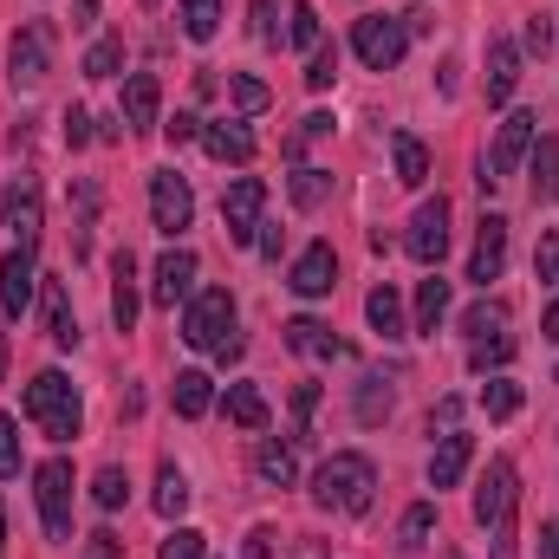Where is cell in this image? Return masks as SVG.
<instances>
[{
    "label": "cell",
    "instance_id": "1f68e13d",
    "mask_svg": "<svg viewBox=\"0 0 559 559\" xmlns=\"http://www.w3.org/2000/svg\"><path fill=\"white\" fill-rule=\"evenodd\" d=\"M156 514H163V521H182V514H189V475H182L176 462L156 468Z\"/></svg>",
    "mask_w": 559,
    "mask_h": 559
},
{
    "label": "cell",
    "instance_id": "be15d7a7",
    "mask_svg": "<svg viewBox=\"0 0 559 559\" xmlns=\"http://www.w3.org/2000/svg\"><path fill=\"white\" fill-rule=\"evenodd\" d=\"M143 7H163V0H143Z\"/></svg>",
    "mask_w": 559,
    "mask_h": 559
},
{
    "label": "cell",
    "instance_id": "603a6c76",
    "mask_svg": "<svg viewBox=\"0 0 559 559\" xmlns=\"http://www.w3.org/2000/svg\"><path fill=\"white\" fill-rule=\"evenodd\" d=\"M254 475H261L267 488H293V481H299V455H293V442L261 436V442H254Z\"/></svg>",
    "mask_w": 559,
    "mask_h": 559
},
{
    "label": "cell",
    "instance_id": "74e56055",
    "mask_svg": "<svg viewBox=\"0 0 559 559\" xmlns=\"http://www.w3.org/2000/svg\"><path fill=\"white\" fill-rule=\"evenodd\" d=\"M176 20H182V33L202 46V39H215V26H222V0H182Z\"/></svg>",
    "mask_w": 559,
    "mask_h": 559
},
{
    "label": "cell",
    "instance_id": "f5cc1de1",
    "mask_svg": "<svg viewBox=\"0 0 559 559\" xmlns=\"http://www.w3.org/2000/svg\"><path fill=\"white\" fill-rule=\"evenodd\" d=\"M274 527H254V534H248V540H241V559H274Z\"/></svg>",
    "mask_w": 559,
    "mask_h": 559
},
{
    "label": "cell",
    "instance_id": "6da1fadb",
    "mask_svg": "<svg viewBox=\"0 0 559 559\" xmlns=\"http://www.w3.org/2000/svg\"><path fill=\"white\" fill-rule=\"evenodd\" d=\"M371 495H378V462H371L365 449H338V455H325L319 475H312V501H319L325 514H365Z\"/></svg>",
    "mask_w": 559,
    "mask_h": 559
},
{
    "label": "cell",
    "instance_id": "7dc6e473",
    "mask_svg": "<svg viewBox=\"0 0 559 559\" xmlns=\"http://www.w3.org/2000/svg\"><path fill=\"white\" fill-rule=\"evenodd\" d=\"M534 274L559 280V228H547V235H540V248H534Z\"/></svg>",
    "mask_w": 559,
    "mask_h": 559
},
{
    "label": "cell",
    "instance_id": "6125c7cd",
    "mask_svg": "<svg viewBox=\"0 0 559 559\" xmlns=\"http://www.w3.org/2000/svg\"><path fill=\"white\" fill-rule=\"evenodd\" d=\"M0 547H7V508H0Z\"/></svg>",
    "mask_w": 559,
    "mask_h": 559
},
{
    "label": "cell",
    "instance_id": "cb8c5ba5",
    "mask_svg": "<svg viewBox=\"0 0 559 559\" xmlns=\"http://www.w3.org/2000/svg\"><path fill=\"white\" fill-rule=\"evenodd\" d=\"M46 338L59 345V352H72L85 332H79V312H72V299H66V280H46Z\"/></svg>",
    "mask_w": 559,
    "mask_h": 559
},
{
    "label": "cell",
    "instance_id": "e0dca14e",
    "mask_svg": "<svg viewBox=\"0 0 559 559\" xmlns=\"http://www.w3.org/2000/svg\"><path fill=\"white\" fill-rule=\"evenodd\" d=\"M468 462H475V436H462V429L436 436V449H429V488H436V495L455 488V481L468 475Z\"/></svg>",
    "mask_w": 559,
    "mask_h": 559
},
{
    "label": "cell",
    "instance_id": "91938a15",
    "mask_svg": "<svg viewBox=\"0 0 559 559\" xmlns=\"http://www.w3.org/2000/svg\"><path fill=\"white\" fill-rule=\"evenodd\" d=\"M293 559H332V547H325V540H299V547H293Z\"/></svg>",
    "mask_w": 559,
    "mask_h": 559
},
{
    "label": "cell",
    "instance_id": "d590c367",
    "mask_svg": "<svg viewBox=\"0 0 559 559\" xmlns=\"http://www.w3.org/2000/svg\"><path fill=\"white\" fill-rule=\"evenodd\" d=\"M228 98H235V111H241V118H261V111L274 105L267 79H254V72H228Z\"/></svg>",
    "mask_w": 559,
    "mask_h": 559
},
{
    "label": "cell",
    "instance_id": "d4e9b609",
    "mask_svg": "<svg viewBox=\"0 0 559 559\" xmlns=\"http://www.w3.org/2000/svg\"><path fill=\"white\" fill-rule=\"evenodd\" d=\"M169 404H176V417H209V404H215V378L209 371H176V384H169Z\"/></svg>",
    "mask_w": 559,
    "mask_h": 559
},
{
    "label": "cell",
    "instance_id": "bcb514c9",
    "mask_svg": "<svg viewBox=\"0 0 559 559\" xmlns=\"http://www.w3.org/2000/svg\"><path fill=\"white\" fill-rule=\"evenodd\" d=\"M20 475V423L0 417V481H13Z\"/></svg>",
    "mask_w": 559,
    "mask_h": 559
},
{
    "label": "cell",
    "instance_id": "816d5d0a",
    "mask_svg": "<svg viewBox=\"0 0 559 559\" xmlns=\"http://www.w3.org/2000/svg\"><path fill=\"white\" fill-rule=\"evenodd\" d=\"M554 46V20L547 13H527V52H547Z\"/></svg>",
    "mask_w": 559,
    "mask_h": 559
},
{
    "label": "cell",
    "instance_id": "4dcf8cb0",
    "mask_svg": "<svg viewBox=\"0 0 559 559\" xmlns=\"http://www.w3.org/2000/svg\"><path fill=\"white\" fill-rule=\"evenodd\" d=\"M286 46H293V52H319V46H325V26H319L312 0H293V7H286Z\"/></svg>",
    "mask_w": 559,
    "mask_h": 559
},
{
    "label": "cell",
    "instance_id": "f1b7e54d",
    "mask_svg": "<svg viewBox=\"0 0 559 559\" xmlns=\"http://www.w3.org/2000/svg\"><path fill=\"white\" fill-rule=\"evenodd\" d=\"M391 156H397V182H404V189H423V182H429V143L423 138L397 131V138H391Z\"/></svg>",
    "mask_w": 559,
    "mask_h": 559
},
{
    "label": "cell",
    "instance_id": "3957f363",
    "mask_svg": "<svg viewBox=\"0 0 559 559\" xmlns=\"http://www.w3.org/2000/svg\"><path fill=\"white\" fill-rule=\"evenodd\" d=\"M26 423H33L39 436H52V442H72V436L85 429L79 384H72L66 371H39V378L26 384Z\"/></svg>",
    "mask_w": 559,
    "mask_h": 559
},
{
    "label": "cell",
    "instance_id": "94428289",
    "mask_svg": "<svg viewBox=\"0 0 559 559\" xmlns=\"http://www.w3.org/2000/svg\"><path fill=\"white\" fill-rule=\"evenodd\" d=\"M92 7H98V0H79V7H72V26H92Z\"/></svg>",
    "mask_w": 559,
    "mask_h": 559
},
{
    "label": "cell",
    "instance_id": "f907efd6",
    "mask_svg": "<svg viewBox=\"0 0 559 559\" xmlns=\"http://www.w3.org/2000/svg\"><path fill=\"white\" fill-rule=\"evenodd\" d=\"M254 39H261V46H280V39H286L280 20H274V0H254Z\"/></svg>",
    "mask_w": 559,
    "mask_h": 559
},
{
    "label": "cell",
    "instance_id": "9a60e30c",
    "mask_svg": "<svg viewBox=\"0 0 559 559\" xmlns=\"http://www.w3.org/2000/svg\"><path fill=\"white\" fill-rule=\"evenodd\" d=\"M163 85H156V72H131L124 79V98H118V118H124V131H156L163 118Z\"/></svg>",
    "mask_w": 559,
    "mask_h": 559
},
{
    "label": "cell",
    "instance_id": "680465c9",
    "mask_svg": "<svg viewBox=\"0 0 559 559\" xmlns=\"http://www.w3.org/2000/svg\"><path fill=\"white\" fill-rule=\"evenodd\" d=\"M540 338H547V345H559V306H547V312H540Z\"/></svg>",
    "mask_w": 559,
    "mask_h": 559
},
{
    "label": "cell",
    "instance_id": "5bb4252c",
    "mask_svg": "<svg viewBox=\"0 0 559 559\" xmlns=\"http://www.w3.org/2000/svg\"><path fill=\"white\" fill-rule=\"evenodd\" d=\"M501 267H508V215H481L475 254H468V280L488 286V280H501Z\"/></svg>",
    "mask_w": 559,
    "mask_h": 559
},
{
    "label": "cell",
    "instance_id": "60d3db41",
    "mask_svg": "<svg viewBox=\"0 0 559 559\" xmlns=\"http://www.w3.org/2000/svg\"><path fill=\"white\" fill-rule=\"evenodd\" d=\"M501 325H508V312H501L495 299H481V306H468V312H462V332H468V345H475V338H495Z\"/></svg>",
    "mask_w": 559,
    "mask_h": 559
},
{
    "label": "cell",
    "instance_id": "7a4b0ae2",
    "mask_svg": "<svg viewBox=\"0 0 559 559\" xmlns=\"http://www.w3.org/2000/svg\"><path fill=\"white\" fill-rule=\"evenodd\" d=\"M514 508H521V468L508 455H495L488 475H481V488H475V521L488 527L495 559H514Z\"/></svg>",
    "mask_w": 559,
    "mask_h": 559
},
{
    "label": "cell",
    "instance_id": "e575fe53",
    "mask_svg": "<svg viewBox=\"0 0 559 559\" xmlns=\"http://www.w3.org/2000/svg\"><path fill=\"white\" fill-rule=\"evenodd\" d=\"M429 534H436V501H411L404 521H397V547H404V554H423Z\"/></svg>",
    "mask_w": 559,
    "mask_h": 559
},
{
    "label": "cell",
    "instance_id": "ac0fdd59",
    "mask_svg": "<svg viewBox=\"0 0 559 559\" xmlns=\"http://www.w3.org/2000/svg\"><path fill=\"white\" fill-rule=\"evenodd\" d=\"M150 293H156V306L195 299V254H189V248H169V254L156 261V280H150Z\"/></svg>",
    "mask_w": 559,
    "mask_h": 559
},
{
    "label": "cell",
    "instance_id": "6f0895ef",
    "mask_svg": "<svg viewBox=\"0 0 559 559\" xmlns=\"http://www.w3.org/2000/svg\"><path fill=\"white\" fill-rule=\"evenodd\" d=\"M540 559H559V521H547V527H540Z\"/></svg>",
    "mask_w": 559,
    "mask_h": 559
},
{
    "label": "cell",
    "instance_id": "ee69618b",
    "mask_svg": "<svg viewBox=\"0 0 559 559\" xmlns=\"http://www.w3.org/2000/svg\"><path fill=\"white\" fill-rule=\"evenodd\" d=\"M312 411H319V384H299V391H293V436H286L293 449L312 436Z\"/></svg>",
    "mask_w": 559,
    "mask_h": 559
},
{
    "label": "cell",
    "instance_id": "f546056e",
    "mask_svg": "<svg viewBox=\"0 0 559 559\" xmlns=\"http://www.w3.org/2000/svg\"><path fill=\"white\" fill-rule=\"evenodd\" d=\"M527 163H534V202H559V138H534Z\"/></svg>",
    "mask_w": 559,
    "mask_h": 559
},
{
    "label": "cell",
    "instance_id": "5b68a950",
    "mask_svg": "<svg viewBox=\"0 0 559 559\" xmlns=\"http://www.w3.org/2000/svg\"><path fill=\"white\" fill-rule=\"evenodd\" d=\"M52 46H59L52 20H20V33L7 39V79H13V92H39L52 79Z\"/></svg>",
    "mask_w": 559,
    "mask_h": 559
},
{
    "label": "cell",
    "instance_id": "ab89813d",
    "mask_svg": "<svg viewBox=\"0 0 559 559\" xmlns=\"http://www.w3.org/2000/svg\"><path fill=\"white\" fill-rule=\"evenodd\" d=\"M319 138H332V118H325V111H312V118H299V131H293V138L280 143V156H286V163H306V150H312Z\"/></svg>",
    "mask_w": 559,
    "mask_h": 559
},
{
    "label": "cell",
    "instance_id": "7bdbcfd3",
    "mask_svg": "<svg viewBox=\"0 0 559 559\" xmlns=\"http://www.w3.org/2000/svg\"><path fill=\"white\" fill-rule=\"evenodd\" d=\"M306 85H312V92H332V85H338V46H332V39L306 59Z\"/></svg>",
    "mask_w": 559,
    "mask_h": 559
},
{
    "label": "cell",
    "instance_id": "277c9868",
    "mask_svg": "<svg viewBox=\"0 0 559 559\" xmlns=\"http://www.w3.org/2000/svg\"><path fill=\"white\" fill-rule=\"evenodd\" d=\"M182 338H189L195 352H215L222 365L241 358V332H235V299H228V286H209V293L189 299V312H182Z\"/></svg>",
    "mask_w": 559,
    "mask_h": 559
},
{
    "label": "cell",
    "instance_id": "c3c4849f",
    "mask_svg": "<svg viewBox=\"0 0 559 559\" xmlns=\"http://www.w3.org/2000/svg\"><path fill=\"white\" fill-rule=\"evenodd\" d=\"M59 131H66V143H72V150H85V143H92V111H79V105H72V111L59 118Z\"/></svg>",
    "mask_w": 559,
    "mask_h": 559
},
{
    "label": "cell",
    "instance_id": "8d00e7d4",
    "mask_svg": "<svg viewBox=\"0 0 559 559\" xmlns=\"http://www.w3.org/2000/svg\"><path fill=\"white\" fill-rule=\"evenodd\" d=\"M92 501H98V508H105V514H118V508H124V501H131V475H124V468H118V462H105V468H98V475H92Z\"/></svg>",
    "mask_w": 559,
    "mask_h": 559
},
{
    "label": "cell",
    "instance_id": "7c38bea8",
    "mask_svg": "<svg viewBox=\"0 0 559 559\" xmlns=\"http://www.w3.org/2000/svg\"><path fill=\"white\" fill-rule=\"evenodd\" d=\"M33 254H39V248L13 241L7 261H0V312H7V319H26V306H33V280H39Z\"/></svg>",
    "mask_w": 559,
    "mask_h": 559
},
{
    "label": "cell",
    "instance_id": "d6986e66",
    "mask_svg": "<svg viewBox=\"0 0 559 559\" xmlns=\"http://www.w3.org/2000/svg\"><path fill=\"white\" fill-rule=\"evenodd\" d=\"M111 325H118V332L138 325V254H131V248L111 254Z\"/></svg>",
    "mask_w": 559,
    "mask_h": 559
},
{
    "label": "cell",
    "instance_id": "d6a6232c",
    "mask_svg": "<svg viewBox=\"0 0 559 559\" xmlns=\"http://www.w3.org/2000/svg\"><path fill=\"white\" fill-rule=\"evenodd\" d=\"M521 404H527V391H521L514 378H488V384H481V417H488V423L521 417Z\"/></svg>",
    "mask_w": 559,
    "mask_h": 559
},
{
    "label": "cell",
    "instance_id": "f35d334b",
    "mask_svg": "<svg viewBox=\"0 0 559 559\" xmlns=\"http://www.w3.org/2000/svg\"><path fill=\"white\" fill-rule=\"evenodd\" d=\"M118 66H124V33H105V39L85 52L79 72H85V79H118Z\"/></svg>",
    "mask_w": 559,
    "mask_h": 559
},
{
    "label": "cell",
    "instance_id": "db71d44e",
    "mask_svg": "<svg viewBox=\"0 0 559 559\" xmlns=\"http://www.w3.org/2000/svg\"><path fill=\"white\" fill-rule=\"evenodd\" d=\"M455 417H462V397H442V404L429 411V436H436V429L449 436V429H455Z\"/></svg>",
    "mask_w": 559,
    "mask_h": 559
},
{
    "label": "cell",
    "instance_id": "9f6ffc18",
    "mask_svg": "<svg viewBox=\"0 0 559 559\" xmlns=\"http://www.w3.org/2000/svg\"><path fill=\"white\" fill-rule=\"evenodd\" d=\"M254 248H261L267 261H280V248H286V235H280V228H267V222H261V235H254Z\"/></svg>",
    "mask_w": 559,
    "mask_h": 559
},
{
    "label": "cell",
    "instance_id": "2e32d148",
    "mask_svg": "<svg viewBox=\"0 0 559 559\" xmlns=\"http://www.w3.org/2000/svg\"><path fill=\"white\" fill-rule=\"evenodd\" d=\"M280 338H286V352H299V358H319V365H332V358H345V338H332V325L325 319H286L280 325Z\"/></svg>",
    "mask_w": 559,
    "mask_h": 559
},
{
    "label": "cell",
    "instance_id": "f6af8a7d",
    "mask_svg": "<svg viewBox=\"0 0 559 559\" xmlns=\"http://www.w3.org/2000/svg\"><path fill=\"white\" fill-rule=\"evenodd\" d=\"M156 559H209V540L195 534V527H176L169 540H163V554Z\"/></svg>",
    "mask_w": 559,
    "mask_h": 559
},
{
    "label": "cell",
    "instance_id": "484cf974",
    "mask_svg": "<svg viewBox=\"0 0 559 559\" xmlns=\"http://www.w3.org/2000/svg\"><path fill=\"white\" fill-rule=\"evenodd\" d=\"M397 411V384L391 378H358V397H352V417L365 423V429H378V423Z\"/></svg>",
    "mask_w": 559,
    "mask_h": 559
},
{
    "label": "cell",
    "instance_id": "44dd1931",
    "mask_svg": "<svg viewBox=\"0 0 559 559\" xmlns=\"http://www.w3.org/2000/svg\"><path fill=\"white\" fill-rule=\"evenodd\" d=\"M365 319H371V332L378 338H411V319H404V299H397V286L384 280V286H371V299H365Z\"/></svg>",
    "mask_w": 559,
    "mask_h": 559
},
{
    "label": "cell",
    "instance_id": "7402d4cb",
    "mask_svg": "<svg viewBox=\"0 0 559 559\" xmlns=\"http://www.w3.org/2000/svg\"><path fill=\"white\" fill-rule=\"evenodd\" d=\"M202 150H209L215 163H248V156H254V131H248L241 118H222V124H202Z\"/></svg>",
    "mask_w": 559,
    "mask_h": 559
},
{
    "label": "cell",
    "instance_id": "8992f818",
    "mask_svg": "<svg viewBox=\"0 0 559 559\" xmlns=\"http://www.w3.org/2000/svg\"><path fill=\"white\" fill-rule=\"evenodd\" d=\"M534 138H540V118H534V111H508L501 131H495V143H488V156H481V189H501V182L527 163Z\"/></svg>",
    "mask_w": 559,
    "mask_h": 559
},
{
    "label": "cell",
    "instance_id": "52a82bcc",
    "mask_svg": "<svg viewBox=\"0 0 559 559\" xmlns=\"http://www.w3.org/2000/svg\"><path fill=\"white\" fill-rule=\"evenodd\" d=\"M33 501H39V521H46V540H72V462L52 455L33 468Z\"/></svg>",
    "mask_w": 559,
    "mask_h": 559
},
{
    "label": "cell",
    "instance_id": "4316f807",
    "mask_svg": "<svg viewBox=\"0 0 559 559\" xmlns=\"http://www.w3.org/2000/svg\"><path fill=\"white\" fill-rule=\"evenodd\" d=\"M449 319V280L429 267V280H417V319H411V332H436Z\"/></svg>",
    "mask_w": 559,
    "mask_h": 559
},
{
    "label": "cell",
    "instance_id": "836d02e7",
    "mask_svg": "<svg viewBox=\"0 0 559 559\" xmlns=\"http://www.w3.org/2000/svg\"><path fill=\"white\" fill-rule=\"evenodd\" d=\"M222 411H228V423H241V429H267V397L254 384H228Z\"/></svg>",
    "mask_w": 559,
    "mask_h": 559
},
{
    "label": "cell",
    "instance_id": "9c48e42d",
    "mask_svg": "<svg viewBox=\"0 0 559 559\" xmlns=\"http://www.w3.org/2000/svg\"><path fill=\"white\" fill-rule=\"evenodd\" d=\"M404 46H411V33H404V20H384V13H365L358 26H352V52L371 66V72H397V59H404Z\"/></svg>",
    "mask_w": 559,
    "mask_h": 559
},
{
    "label": "cell",
    "instance_id": "681fc988",
    "mask_svg": "<svg viewBox=\"0 0 559 559\" xmlns=\"http://www.w3.org/2000/svg\"><path fill=\"white\" fill-rule=\"evenodd\" d=\"M163 138L169 143H195L202 138V118H195V111H176V118H163Z\"/></svg>",
    "mask_w": 559,
    "mask_h": 559
},
{
    "label": "cell",
    "instance_id": "83f0119b",
    "mask_svg": "<svg viewBox=\"0 0 559 559\" xmlns=\"http://www.w3.org/2000/svg\"><path fill=\"white\" fill-rule=\"evenodd\" d=\"M286 195H293V209H319L325 195H332V169H312V163H293V176H286Z\"/></svg>",
    "mask_w": 559,
    "mask_h": 559
},
{
    "label": "cell",
    "instance_id": "ba28073f",
    "mask_svg": "<svg viewBox=\"0 0 559 559\" xmlns=\"http://www.w3.org/2000/svg\"><path fill=\"white\" fill-rule=\"evenodd\" d=\"M261 215H267V182H261V176H235L228 195H222V228H228V241H235V248H254Z\"/></svg>",
    "mask_w": 559,
    "mask_h": 559
},
{
    "label": "cell",
    "instance_id": "30bf717a",
    "mask_svg": "<svg viewBox=\"0 0 559 559\" xmlns=\"http://www.w3.org/2000/svg\"><path fill=\"white\" fill-rule=\"evenodd\" d=\"M150 222H156V235H169V241L195 222V189H189V176H176V169H156V176H150Z\"/></svg>",
    "mask_w": 559,
    "mask_h": 559
},
{
    "label": "cell",
    "instance_id": "11a10c76",
    "mask_svg": "<svg viewBox=\"0 0 559 559\" xmlns=\"http://www.w3.org/2000/svg\"><path fill=\"white\" fill-rule=\"evenodd\" d=\"M118 554H124V540H118L111 527H98V534H92V559H118Z\"/></svg>",
    "mask_w": 559,
    "mask_h": 559
},
{
    "label": "cell",
    "instance_id": "b9f144b4",
    "mask_svg": "<svg viewBox=\"0 0 559 559\" xmlns=\"http://www.w3.org/2000/svg\"><path fill=\"white\" fill-rule=\"evenodd\" d=\"M508 358H514V338H508V332H495V338H475V345H468V365H475V371H501Z\"/></svg>",
    "mask_w": 559,
    "mask_h": 559
},
{
    "label": "cell",
    "instance_id": "ffe728a7",
    "mask_svg": "<svg viewBox=\"0 0 559 559\" xmlns=\"http://www.w3.org/2000/svg\"><path fill=\"white\" fill-rule=\"evenodd\" d=\"M514 85H521V46L508 33H495L488 39V105H508Z\"/></svg>",
    "mask_w": 559,
    "mask_h": 559
},
{
    "label": "cell",
    "instance_id": "8fae6325",
    "mask_svg": "<svg viewBox=\"0 0 559 559\" xmlns=\"http://www.w3.org/2000/svg\"><path fill=\"white\" fill-rule=\"evenodd\" d=\"M404 254H411L417 267H442V254H449V195H429L417 215H411Z\"/></svg>",
    "mask_w": 559,
    "mask_h": 559
},
{
    "label": "cell",
    "instance_id": "4fadbf2b",
    "mask_svg": "<svg viewBox=\"0 0 559 559\" xmlns=\"http://www.w3.org/2000/svg\"><path fill=\"white\" fill-rule=\"evenodd\" d=\"M286 286H293L299 299H325V293L338 286V248H332V241H312V248H306V254L293 261Z\"/></svg>",
    "mask_w": 559,
    "mask_h": 559
}]
</instances>
